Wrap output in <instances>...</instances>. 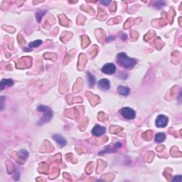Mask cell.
Instances as JSON below:
<instances>
[{"label":"cell","mask_w":182,"mask_h":182,"mask_svg":"<svg viewBox=\"0 0 182 182\" xmlns=\"http://www.w3.org/2000/svg\"><path fill=\"white\" fill-rule=\"evenodd\" d=\"M182 181V177L181 175H178L174 177V178L173 179L172 181L174 182H181Z\"/></svg>","instance_id":"obj_16"},{"label":"cell","mask_w":182,"mask_h":182,"mask_svg":"<svg viewBox=\"0 0 182 182\" xmlns=\"http://www.w3.org/2000/svg\"><path fill=\"white\" fill-rule=\"evenodd\" d=\"M88 82H89V85L91 87H93L95 85L96 83L95 78L94 75L91 73H88Z\"/></svg>","instance_id":"obj_13"},{"label":"cell","mask_w":182,"mask_h":182,"mask_svg":"<svg viewBox=\"0 0 182 182\" xmlns=\"http://www.w3.org/2000/svg\"><path fill=\"white\" fill-rule=\"evenodd\" d=\"M126 38H127V36L125 34H123V36H122V39L123 40H125L126 39Z\"/></svg>","instance_id":"obj_18"},{"label":"cell","mask_w":182,"mask_h":182,"mask_svg":"<svg viewBox=\"0 0 182 182\" xmlns=\"http://www.w3.org/2000/svg\"><path fill=\"white\" fill-rule=\"evenodd\" d=\"M19 154H20L22 157L24 158V159H27V157L29 156V152L26 150H25V149H21V150L19 151Z\"/></svg>","instance_id":"obj_15"},{"label":"cell","mask_w":182,"mask_h":182,"mask_svg":"<svg viewBox=\"0 0 182 182\" xmlns=\"http://www.w3.org/2000/svg\"><path fill=\"white\" fill-rule=\"evenodd\" d=\"M37 110L39 112H43L44 113V116L43 118L40 120L38 122V125H42L44 123H46V122H49L53 118V111L50 107L48 106L45 105H40L37 107Z\"/></svg>","instance_id":"obj_2"},{"label":"cell","mask_w":182,"mask_h":182,"mask_svg":"<svg viewBox=\"0 0 182 182\" xmlns=\"http://www.w3.org/2000/svg\"><path fill=\"white\" fill-rule=\"evenodd\" d=\"M116 71V66L114 63H107L102 68V72L105 74H114Z\"/></svg>","instance_id":"obj_5"},{"label":"cell","mask_w":182,"mask_h":182,"mask_svg":"<svg viewBox=\"0 0 182 182\" xmlns=\"http://www.w3.org/2000/svg\"><path fill=\"white\" fill-rule=\"evenodd\" d=\"M169 122V119L167 116L164 115H158L156 118V121H155V125L157 128H165Z\"/></svg>","instance_id":"obj_4"},{"label":"cell","mask_w":182,"mask_h":182,"mask_svg":"<svg viewBox=\"0 0 182 182\" xmlns=\"http://www.w3.org/2000/svg\"><path fill=\"white\" fill-rule=\"evenodd\" d=\"M46 13V10H38V11H36V18L37 21H38V23L41 22L43 16H44Z\"/></svg>","instance_id":"obj_12"},{"label":"cell","mask_w":182,"mask_h":182,"mask_svg":"<svg viewBox=\"0 0 182 182\" xmlns=\"http://www.w3.org/2000/svg\"><path fill=\"white\" fill-rule=\"evenodd\" d=\"M117 90H118V92L119 94L124 96L128 95L130 93V88H128V87L122 86V85H119V86L118 87V88H117Z\"/></svg>","instance_id":"obj_9"},{"label":"cell","mask_w":182,"mask_h":182,"mask_svg":"<svg viewBox=\"0 0 182 182\" xmlns=\"http://www.w3.org/2000/svg\"><path fill=\"white\" fill-rule=\"evenodd\" d=\"M97 85H98L99 88L103 91H107L110 88V83L109 81L106 78H103L100 79L97 83Z\"/></svg>","instance_id":"obj_7"},{"label":"cell","mask_w":182,"mask_h":182,"mask_svg":"<svg viewBox=\"0 0 182 182\" xmlns=\"http://www.w3.org/2000/svg\"><path fill=\"white\" fill-rule=\"evenodd\" d=\"M118 62L120 66L125 69H131L137 64V60L128 57L125 53H120L118 55Z\"/></svg>","instance_id":"obj_1"},{"label":"cell","mask_w":182,"mask_h":182,"mask_svg":"<svg viewBox=\"0 0 182 182\" xmlns=\"http://www.w3.org/2000/svg\"><path fill=\"white\" fill-rule=\"evenodd\" d=\"M41 44H42V41H41V40H36V41L31 42L30 44H29V47L31 48H36V47L39 46Z\"/></svg>","instance_id":"obj_14"},{"label":"cell","mask_w":182,"mask_h":182,"mask_svg":"<svg viewBox=\"0 0 182 182\" xmlns=\"http://www.w3.org/2000/svg\"><path fill=\"white\" fill-rule=\"evenodd\" d=\"M14 84V81L11 79H3L1 80V83H0V87H1V90H3L6 87H10L13 85Z\"/></svg>","instance_id":"obj_10"},{"label":"cell","mask_w":182,"mask_h":182,"mask_svg":"<svg viewBox=\"0 0 182 182\" xmlns=\"http://www.w3.org/2000/svg\"><path fill=\"white\" fill-rule=\"evenodd\" d=\"M110 2H111L110 1H100V3H101V4H105V6L108 5V4H109Z\"/></svg>","instance_id":"obj_17"},{"label":"cell","mask_w":182,"mask_h":182,"mask_svg":"<svg viewBox=\"0 0 182 182\" xmlns=\"http://www.w3.org/2000/svg\"><path fill=\"white\" fill-rule=\"evenodd\" d=\"M53 138H54V140L57 142V144L60 146H61V147L65 146L66 145V144H67V142H66V139L63 137H62L61 135H60V134H54Z\"/></svg>","instance_id":"obj_8"},{"label":"cell","mask_w":182,"mask_h":182,"mask_svg":"<svg viewBox=\"0 0 182 182\" xmlns=\"http://www.w3.org/2000/svg\"><path fill=\"white\" fill-rule=\"evenodd\" d=\"M120 115H122L124 118H125V119L127 120H132L134 119L136 116L135 111L128 107H122V108L120 110Z\"/></svg>","instance_id":"obj_3"},{"label":"cell","mask_w":182,"mask_h":182,"mask_svg":"<svg viewBox=\"0 0 182 182\" xmlns=\"http://www.w3.org/2000/svg\"><path fill=\"white\" fill-rule=\"evenodd\" d=\"M166 139V134L164 133L160 132V133H158L155 135L154 137V140L157 143H161V142H163Z\"/></svg>","instance_id":"obj_11"},{"label":"cell","mask_w":182,"mask_h":182,"mask_svg":"<svg viewBox=\"0 0 182 182\" xmlns=\"http://www.w3.org/2000/svg\"><path fill=\"white\" fill-rule=\"evenodd\" d=\"M106 132V129L104 127H102L100 125H95V126L93 128V130H92L91 132L92 134H93L95 137H100V136L103 135V134L105 133Z\"/></svg>","instance_id":"obj_6"}]
</instances>
